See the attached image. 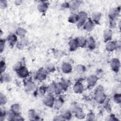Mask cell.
<instances>
[{
  "mask_svg": "<svg viewBox=\"0 0 121 121\" xmlns=\"http://www.w3.org/2000/svg\"><path fill=\"white\" fill-rule=\"evenodd\" d=\"M62 115L63 116L65 120H69L71 117V113L69 111L65 110L62 112Z\"/></svg>",
  "mask_w": 121,
  "mask_h": 121,
  "instance_id": "f1b7e54d",
  "label": "cell"
},
{
  "mask_svg": "<svg viewBox=\"0 0 121 121\" xmlns=\"http://www.w3.org/2000/svg\"><path fill=\"white\" fill-rule=\"evenodd\" d=\"M35 87V84L31 81H27L25 84V88L27 91L33 90Z\"/></svg>",
  "mask_w": 121,
  "mask_h": 121,
  "instance_id": "ffe728a7",
  "label": "cell"
},
{
  "mask_svg": "<svg viewBox=\"0 0 121 121\" xmlns=\"http://www.w3.org/2000/svg\"><path fill=\"white\" fill-rule=\"evenodd\" d=\"M84 28L87 31H91L95 27V24L91 19H88L84 24Z\"/></svg>",
  "mask_w": 121,
  "mask_h": 121,
  "instance_id": "30bf717a",
  "label": "cell"
},
{
  "mask_svg": "<svg viewBox=\"0 0 121 121\" xmlns=\"http://www.w3.org/2000/svg\"><path fill=\"white\" fill-rule=\"evenodd\" d=\"M106 97V95L103 92H100L95 94V99L97 103L99 104H102L105 101Z\"/></svg>",
  "mask_w": 121,
  "mask_h": 121,
  "instance_id": "52a82bcc",
  "label": "cell"
},
{
  "mask_svg": "<svg viewBox=\"0 0 121 121\" xmlns=\"http://www.w3.org/2000/svg\"><path fill=\"white\" fill-rule=\"evenodd\" d=\"M112 70L115 72H118L120 69V61L117 58H112L110 62Z\"/></svg>",
  "mask_w": 121,
  "mask_h": 121,
  "instance_id": "7a4b0ae2",
  "label": "cell"
},
{
  "mask_svg": "<svg viewBox=\"0 0 121 121\" xmlns=\"http://www.w3.org/2000/svg\"><path fill=\"white\" fill-rule=\"evenodd\" d=\"M56 87V83H52L50 86L47 87V91L48 92L49 94L52 95L54 93H55Z\"/></svg>",
  "mask_w": 121,
  "mask_h": 121,
  "instance_id": "d4e9b609",
  "label": "cell"
},
{
  "mask_svg": "<svg viewBox=\"0 0 121 121\" xmlns=\"http://www.w3.org/2000/svg\"><path fill=\"white\" fill-rule=\"evenodd\" d=\"M118 43L116 41H110L109 42H108L105 46L106 50L109 52L114 51V50H116L118 48Z\"/></svg>",
  "mask_w": 121,
  "mask_h": 121,
  "instance_id": "277c9868",
  "label": "cell"
},
{
  "mask_svg": "<svg viewBox=\"0 0 121 121\" xmlns=\"http://www.w3.org/2000/svg\"><path fill=\"white\" fill-rule=\"evenodd\" d=\"M86 45L90 50H93L95 47V43L94 39L92 37H90L87 39Z\"/></svg>",
  "mask_w": 121,
  "mask_h": 121,
  "instance_id": "d6986e66",
  "label": "cell"
},
{
  "mask_svg": "<svg viewBox=\"0 0 121 121\" xmlns=\"http://www.w3.org/2000/svg\"><path fill=\"white\" fill-rule=\"evenodd\" d=\"M6 102H7V98L5 97V96L3 95L2 94H0V104H1V105H2V104H4L5 103H6Z\"/></svg>",
  "mask_w": 121,
  "mask_h": 121,
  "instance_id": "e575fe53",
  "label": "cell"
},
{
  "mask_svg": "<svg viewBox=\"0 0 121 121\" xmlns=\"http://www.w3.org/2000/svg\"><path fill=\"white\" fill-rule=\"evenodd\" d=\"M6 66H5V63L4 61H1L0 62V71L1 73L3 72L5 69Z\"/></svg>",
  "mask_w": 121,
  "mask_h": 121,
  "instance_id": "d590c367",
  "label": "cell"
},
{
  "mask_svg": "<svg viewBox=\"0 0 121 121\" xmlns=\"http://www.w3.org/2000/svg\"><path fill=\"white\" fill-rule=\"evenodd\" d=\"M120 7L112 9L109 13V17L111 21H114V20L118 17L120 13Z\"/></svg>",
  "mask_w": 121,
  "mask_h": 121,
  "instance_id": "3957f363",
  "label": "cell"
},
{
  "mask_svg": "<svg viewBox=\"0 0 121 121\" xmlns=\"http://www.w3.org/2000/svg\"><path fill=\"white\" fill-rule=\"evenodd\" d=\"M80 6V2L78 1H73L69 4V8L72 11L77 10Z\"/></svg>",
  "mask_w": 121,
  "mask_h": 121,
  "instance_id": "7402d4cb",
  "label": "cell"
},
{
  "mask_svg": "<svg viewBox=\"0 0 121 121\" xmlns=\"http://www.w3.org/2000/svg\"><path fill=\"white\" fill-rule=\"evenodd\" d=\"M0 51L1 52H2L4 48V45H5V41L3 40L2 41V39H1L0 40Z\"/></svg>",
  "mask_w": 121,
  "mask_h": 121,
  "instance_id": "8d00e7d4",
  "label": "cell"
},
{
  "mask_svg": "<svg viewBox=\"0 0 121 121\" xmlns=\"http://www.w3.org/2000/svg\"><path fill=\"white\" fill-rule=\"evenodd\" d=\"M11 112L15 115L19 114L21 112V107L18 104H14L11 107Z\"/></svg>",
  "mask_w": 121,
  "mask_h": 121,
  "instance_id": "ac0fdd59",
  "label": "cell"
},
{
  "mask_svg": "<svg viewBox=\"0 0 121 121\" xmlns=\"http://www.w3.org/2000/svg\"><path fill=\"white\" fill-rule=\"evenodd\" d=\"M86 70V68L84 66L82 65H78L75 67V70L79 74H82Z\"/></svg>",
  "mask_w": 121,
  "mask_h": 121,
  "instance_id": "4316f807",
  "label": "cell"
},
{
  "mask_svg": "<svg viewBox=\"0 0 121 121\" xmlns=\"http://www.w3.org/2000/svg\"><path fill=\"white\" fill-rule=\"evenodd\" d=\"M2 79L4 82H9L11 80V78L9 74L7 73H4L3 75L1 74V80H2Z\"/></svg>",
  "mask_w": 121,
  "mask_h": 121,
  "instance_id": "83f0119b",
  "label": "cell"
},
{
  "mask_svg": "<svg viewBox=\"0 0 121 121\" xmlns=\"http://www.w3.org/2000/svg\"><path fill=\"white\" fill-rule=\"evenodd\" d=\"M114 101L116 104H120L121 101V95L120 93H116L113 96Z\"/></svg>",
  "mask_w": 121,
  "mask_h": 121,
  "instance_id": "4dcf8cb0",
  "label": "cell"
},
{
  "mask_svg": "<svg viewBox=\"0 0 121 121\" xmlns=\"http://www.w3.org/2000/svg\"><path fill=\"white\" fill-rule=\"evenodd\" d=\"M73 90L74 92L78 94L81 93L84 90V86L79 81L77 82L73 86Z\"/></svg>",
  "mask_w": 121,
  "mask_h": 121,
  "instance_id": "7c38bea8",
  "label": "cell"
},
{
  "mask_svg": "<svg viewBox=\"0 0 121 121\" xmlns=\"http://www.w3.org/2000/svg\"><path fill=\"white\" fill-rule=\"evenodd\" d=\"M22 67V66L21 63L20 62H17L13 66V69L17 72Z\"/></svg>",
  "mask_w": 121,
  "mask_h": 121,
  "instance_id": "d6a6232c",
  "label": "cell"
},
{
  "mask_svg": "<svg viewBox=\"0 0 121 121\" xmlns=\"http://www.w3.org/2000/svg\"><path fill=\"white\" fill-rule=\"evenodd\" d=\"M72 66L68 62H65L63 63L61 66V69L63 72L65 73H69L72 71Z\"/></svg>",
  "mask_w": 121,
  "mask_h": 121,
  "instance_id": "9a60e30c",
  "label": "cell"
},
{
  "mask_svg": "<svg viewBox=\"0 0 121 121\" xmlns=\"http://www.w3.org/2000/svg\"><path fill=\"white\" fill-rule=\"evenodd\" d=\"M112 36V31L111 29H107L104 32V39L105 42L107 43L111 40Z\"/></svg>",
  "mask_w": 121,
  "mask_h": 121,
  "instance_id": "9c48e42d",
  "label": "cell"
},
{
  "mask_svg": "<svg viewBox=\"0 0 121 121\" xmlns=\"http://www.w3.org/2000/svg\"><path fill=\"white\" fill-rule=\"evenodd\" d=\"M87 117L88 118H90V119H89V120H93V119H92V118H94V117H95V115L94 114H93V113H89L88 115H87Z\"/></svg>",
  "mask_w": 121,
  "mask_h": 121,
  "instance_id": "74e56055",
  "label": "cell"
},
{
  "mask_svg": "<svg viewBox=\"0 0 121 121\" xmlns=\"http://www.w3.org/2000/svg\"><path fill=\"white\" fill-rule=\"evenodd\" d=\"M17 72L18 76L22 78H26L29 75V71L27 68L25 66H22Z\"/></svg>",
  "mask_w": 121,
  "mask_h": 121,
  "instance_id": "ba28073f",
  "label": "cell"
},
{
  "mask_svg": "<svg viewBox=\"0 0 121 121\" xmlns=\"http://www.w3.org/2000/svg\"><path fill=\"white\" fill-rule=\"evenodd\" d=\"M7 41L11 46H14L17 41V36L13 34H10L7 37Z\"/></svg>",
  "mask_w": 121,
  "mask_h": 121,
  "instance_id": "2e32d148",
  "label": "cell"
},
{
  "mask_svg": "<svg viewBox=\"0 0 121 121\" xmlns=\"http://www.w3.org/2000/svg\"><path fill=\"white\" fill-rule=\"evenodd\" d=\"M48 7L47 3L41 2L37 5V9L41 12H43L46 11Z\"/></svg>",
  "mask_w": 121,
  "mask_h": 121,
  "instance_id": "44dd1931",
  "label": "cell"
},
{
  "mask_svg": "<svg viewBox=\"0 0 121 121\" xmlns=\"http://www.w3.org/2000/svg\"><path fill=\"white\" fill-rule=\"evenodd\" d=\"M102 14L99 12H94L92 15V20L94 23L99 24V21L101 18Z\"/></svg>",
  "mask_w": 121,
  "mask_h": 121,
  "instance_id": "5bb4252c",
  "label": "cell"
},
{
  "mask_svg": "<svg viewBox=\"0 0 121 121\" xmlns=\"http://www.w3.org/2000/svg\"><path fill=\"white\" fill-rule=\"evenodd\" d=\"M78 26H84V24L87 19V14L85 11H81L78 14Z\"/></svg>",
  "mask_w": 121,
  "mask_h": 121,
  "instance_id": "6da1fadb",
  "label": "cell"
},
{
  "mask_svg": "<svg viewBox=\"0 0 121 121\" xmlns=\"http://www.w3.org/2000/svg\"><path fill=\"white\" fill-rule=\"evenodd\" d=\"M45 87L46 86H40V87L39 88L38 92L40 95H44V94L45 93L46 91H47V88H46Z\"/></svg>",
  "mask_w": 121,
  "mask_h": 121,
  "instance_id": "1f68e13d",
  "label": "cell"
},
{
  "mask_svg": "<svg viewBox=\"0 0 121 121\" xmlns=\"http://www.w3.org/2000/svg\"><path fill=\"white\" fill-rule=\"evenodd\" d=\"M98 78L96 76L92 75H90L87 78V82L88 86L92 87L94 86L98 80Z\"/></svg>",
  "mask_w": 121,
  "mask_h": 121,
  "instance_id": "8fae6325",
  "label": "cell"
},
{
  "mask_svg": "<svg viewBox=\"0 0 121 121\" xmlns=\"http://www.w3.org/2000/svg\"><path fill=\"white\" fill-rule=\"evenodd\" d=\"M76 40L78 43V45L80 47H84L86 45L87 39L83 36H79L76 38Z\"/></svg>",
  "mask_w": 121,
  "mask_h": 121,
  "instance_id": "4fadbf2b",
  "label": "cell"
},
{
  "mask_svg": "<svg viewBox=\"0 0 121 121\" xmlns=\"http://www.w3.org/2000/svg\"><path fill=\"white\" fill-rule=\"evenodd\" d=\"M47 77V73L45 69L43 68L40 69L37 72L35 75L36 78L40 81H43L46 79Z\"/></svg>",
  "mask_w": 121,
  "mask_h": 121,
  "instance_id": "8992f818",
  "label": "cell"
},
{
  "mask_svg": "<svg viewBox=\"0 0 121 121\" xmlns=\"http://www.w3.org/2000/svg\"><path fill=\"white\" fill-rule=\"evenodd\" d=\"M63 103L64 101L63 99L61 98H59V99L56 100V101L54 102V105L56 109H59L62 106Z\"/></svg>",
  "mask_w": 121,
  "mask_h": 121,
  "instance_id": "603a6c76",
  "label": "cell"
},
{
  "mask_svg": "<svg viewBox=\"0 0 121 121\" xmlns=\"http://www.w3.org/2000/svg\"><path fill=\"white\" fill-rule=\"evenodd\" d=\"M46 69L47 70L50 71V72H52L54 71L55 69L54 66L52 64H49L46 67Z\"/></svg>",
  "mask_w": 121,
  "mask_h": 121,
  "instance_id": "836d02e7",
  "label": "cell"
},
{
  "mask_svg": "<svg viewBox=\"0 0 121 121\" xmlns=\"http://www.w3.org/2000/svg\"><path fill=\"white\" fill-rule=\"evenodd\" d=\"M28 115L29 118L31 120H35L37 117L36 113L33 109H31L29 110V111L28 112Z\"/></svg>",
  "mask_w": 121,
  "mask_h": 121,
  "instance_id": "484cf974",
  "label": "cell"
},
{
  "mask_svg": "<svg viewBox=\"0 0 121 121\" xmlns=\"http://www.w3.org/2000/svg\"><path fill=\"white\" fill-rule=\"evenodd\" d=\"M69 22L71 23H76L78 21V15L77 14H71L68 19Z\"/></svg>",
  "mask_w": 121,
  "mask_h": 121,
  "instance_id": "cb8c5ba5",
  "label": "cell"
},
{
  "mask_svg": "<svg viewBox=\"0 0 121 121\" xmlns=\"http://www.w3.org/2000/svg\"><path fill=\"white\" fill-rule=\"evenodd\" d=\"M54 102V98L52 95L51 94H49L48 95L45 96L43 100L44 104L48 107H52L53 106Z\"/></svg>",
  "mask_w": 121,
  "mask_h": 121,
  "instance_id": "5b68a950",
  "label": "cell"
},
{
  "mask_svg": "<svg viewBox=\"0 0 121 121\" xmlns=\"http://www.w3.org/2000/svg\"><path fill=\"white\" fill-rule=\"evenodd\" d=\"M69 49L71 51H74L77 50V48L79 47L76 39L71 40L69 41Z\"/></svg>",
  "mask_w": 121,
  "mask_h": 121,
  "instance_id": "e0dca14e",
  "label": "cell"
},
{
  "mask_svg": "<svg viewBox=\"0 0 121 121\" xmlns=\"http://www.w3.org/2000/svg\"><path fill=\"white\" fill-rule=\"evenodd\" d=\"M26 31L23 28H18L17 30V34L18 35L21 37H23L26 34Z\"/></svg>",
  "mask_w": 121,
  "mask_h": 121,
  "instance_id": "f546056e",
  "label": "cell"
}]
</instances>
